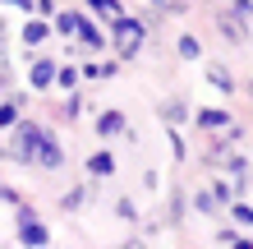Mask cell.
<instances>
[{
  "instance_id": "obj_6",
  "label": "cell",
  "mask_w": 253,
  "mask_h": 249,
  "mask_svg": "<svg viewBox=\"0 0 253 249\" xmlns=\"http://www.w3.org/2000/svg\"><path fill=\"white\" fill-rule=\"evenodd\" d=\"M207 79H212L221 93H235V79H230V69H226V65H207Z\"/></svg>"
},
{
  "instance_id": "obj_3",
  "label": "cell",
  "mask_w": 253,
  "mask_h": 249,
  "mask_svg": "<svg viewBox=\"0 0 253 249\" xmlns=\"http://www.w3.org/2000/svg\"><path fill=\"white\" fill-rule=\"evenodd\" d=\"M19 240L23 245H46L51 236H46V226H42V222H33L28 212H19Z\"/></svg>"
},
{
  "instance_id": "obj_16",
  "label": "cell",
  "mask_w": 253,
  "mask_h": 249,
  "mask_svg": "<svg viewBox=\"0 0 253 249\" xmlns=\"http://www.w3.org/2000/svg\"><path fill=\"white\" fill-rule=\"evenodd\" d=\"M5 5H19V9H33V0H5Z\"/></svg>"
},
{
  "instance_id": "obj_8",
  "label": "cell",
  "mask_w": 253,
  "mask_h": 249,
  "mask_svg": "<svg viewBox=\"0 0 253 249\" xmlns=\"http://www.w3.org/2000/svg\"><path fill=\"white\" fill-rule=\"evenodd\" d=\"M198 125H203V129H221V125H230V115H226V111H203Z\"/></svg>"
},
{
  "instance_id": "obj_1",
  "label": "cell",
  "mask_w": 253,
  "mask_h": 249,
  "mask_svg": "<svg viewBox=\"0 0 253 249\" xmlns=\"http://www.w3.org/2000/svg\"><path fill=\"white\" fill-rule=\"evenodd\" d=\"M115 47H120V55H133L143 47V23L133 19H115Z\"/></svg>"
},
{
  "instance_id": "obj_15",
  "label": "cell",
  "mask_w": 253,
  "mask_h": 249,
  "mask_svg": "<svg viewBox=\"0 0 253 249\" xmlns=\"http://www.w3.org/2000/svg\"><path fill=\"white\" fill-rule=\"evenodd\" d=\"M235 217H240L244 226H253V208H244V203H235Z\"/></svg>"
},
{
  "instance_id": "obj_13",
  "label": "cell",
  "mask_w": 253,
  "mask_h": 249,
  "mask_svg": "<svg viewBox=\"0 0 253 249\" xmlns=\"http://www.w3.org/2000/svg\"><path fill=\"white\" fill-rule=\"evenodd\" d=\"M161 115H166V120H180L184 106H180V101H170V106H161Z\"/></svg>"
},
{
  "instance_id": "obj_5",
  "label": "cell",
  "mask_w": 253,
  "mask_h": 249,
  "mask_svg": "<svg viewBox=\"0 0 253 249\" xmlns=\"http://www.w3.org/2000/svg\"><path fill=\"white\" fill-rule=\"evenodd\" d=\"M120 129H125V115H120V111H106V115L97 120V134H106V139H115Z\"/></svg>"
},
{
  "instance_id": "obj_9",
  "label": "cell",
  "mask_w": 253,
  "mask_h": 249,
  "mask_svg": "<svg viewBox=\"0 0 253 249\" xmlns=\"http://www.w3.org/2000/svg\"><path fill=\"white\" fill-rule=\"evenodd\" d=\"M79 37H83V42H87L92 51H101V33H97L92 23H83V19H79Z\"/></svg>"
},
{
  "instance_id": "obj_14",
  "label": "cell",
  "mask_w": 253,
  "mask_h": 249,
  "mask_svg": "<svg viewBox=\"0 0 253 249\" xmlns=\"http://www.w3.org/2000/svg\"><path fill=\"white\" fill-rule=\"evenodd\" d=\"M14 115H19L14 106H0V129H9V125H14Z\"/></svg>"
},
{
  "instance_id": "obj_11",
  "label": "cell",
  "mask_w": 253,
  "mask_h": 249,
  "mask_svg": "<svg viewBox=\"0 0 253 249\" xmlns=\"http://www.w3.org/2000/svg\"><path fill=\"white\" fill-rule=\"evenodd\" d=\"M23 42H28V47H37V42H46V23H28V28H23Z\"/></svg>"
},
{
  "instance_id": "obj_2",
  "label": "cell",
  "mask_w": 253,
  "mask_h": 249,
  "mask_svg": "<svg viewBox=\"0 0 253 249\" xmlns=\"http://www.w3.org/2000/svg\"><path fill=\"white\" fill-rule=\"evenodd\" d=\"M46 129H37V125H23L19 129V143H14V162H37V143Z\"/></svg>"
},
{
  "instance_id": "obj_7",
  "label": "cell",
  "mask_w": 253,
  "mask_h": 249,
  "mask_svg": "<svg viewBox=\"0 0 253 249\" xmlns=\"http://www.w3.org/2000/svg\"><path fill=\"white\" fill-rule=\"evenodd\" d=\"M51 79H55V65H51V60H37V65H33V88H46Z\"/></svg>"
},
{
  "instance_id": "obj_10",
  "label": "cell",
  "mask_w": 253,
  "mask_h": 249,
  "mask_svg": "<svg viewBox=\"0 0 253 249\" xmlns=\"http://www.w3.org/2000/svg\"><path fill=\"white\" fill-rule=\"evenodd\" d=\"M87 166H92L97 175H111V171H115V157H111V152H97V157H92Z\"/></svg>"
},
{
  "instance_id": "obj_4",
  "label": "cell",
  "mask_w": 253,
  "mask_h": 249,
  "mask_svg": "<svg viewBox=\"0 0 253 249\" xmlns=\"http://www.w3.org/2000/svg\"><path fill=\"white\" fill-rule=\"evenodd\" d=\"M37 162H42V166H60V162H65L60 143H55L51 134H42V143H37Z\"/></svg>"
},
{
  "instance_id": "obj_12",
  "label": "cell",
  "mask_w": 253,
  "mask_h": 249,
  "mask_svg": "<svg viewBox=\"0 0 253 249\" xmlns=\"http://www.w3.org/2000/svg\"><path fill=\"white\" fill-rule=\"evenodd\" d=\"M180 55H184V60H198V42H193V37H180Z\"/></svg>"
}]
</instances>
